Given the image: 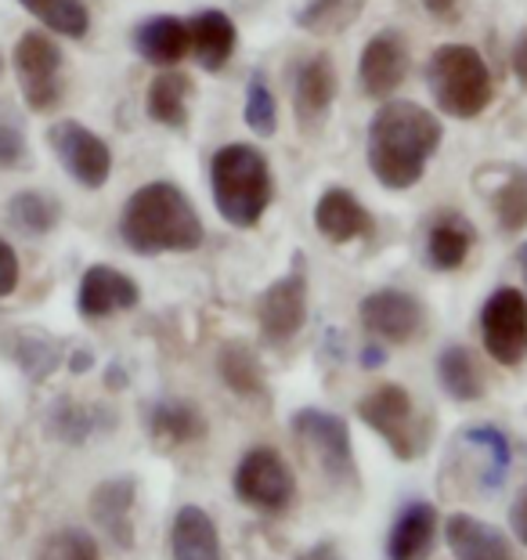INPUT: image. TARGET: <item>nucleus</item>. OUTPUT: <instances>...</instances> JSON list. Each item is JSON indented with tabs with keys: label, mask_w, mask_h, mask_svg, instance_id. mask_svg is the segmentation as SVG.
Masks as SVG:
<instances>
[{
	"label": "nucleus",
	"mask_w": 527,
	"mask_h": 560,
	"mask_svg": "<svg viewBox=\"0 0 527 560\" xmlns=\"http://www.w3.org/2000/svg\"><path fill=\"white\" fill-rule=\"evenodd\" d=\"M441 145V124L415 102L379 105L368 124V171L390 192L419 185Z\"/></svg>",
	"instance_id": "obj_1"
},
{
	"label": "nucleus",
	"mask_w": 527,
	"mask_h": 560,
	"mask_svg": "<svg viewBox=\"0 0 527 560\" xmlns=\"http://www.w3.org/2000/svg\"><path fill=\"white\" fill-rule=\"evenodd\" d=\"M119 240L134 254H191L199 249L207 232L191 199L171 182L141 185L119 213Z\"/></svg>",
	"instance_id": "obj_2"
},
{
	"label": "nucleus",
	"mask_w": 527,
	"mask_h": 560,
	"mask_svg": "<svg viewBox=\"0 0 527 560\" xmlns=\"http://www.w3.org/2000/svg\"><path fill=\"white\" fill-rule=\"evenodd\" d=\"M210 188L218 213L235 224V229H254L264 218V210L271 207L274 182H271V166L264 160V152L254 145H224L213 152L210 160Z\"/></svg>",
	"instance_id": "obj_3"
},
{
	"label": "nucleus",
	"mask_w": 527,
	"mask_h": 560,
	"mask_svg": "<svg viewBox=\"0 0 527 560\" xmlns=\"http://www.w3.org/2000/svg\"><path fill=\"white\" fill-rule=\"evenodd\" d=\"M426 88L434 94L437 109L455 116V120H473V116H481L491 105V94H495L488 62L477 47H466V44H445L430 55Z\"/></svg>",
	"instance_id": "obj_4"
},
{
	"label": "nucleus",
	"mask_w": 527,
	"mask_h": 560,
	"mask_svg": "<svg viewBox=\"0 0 527 560\" xmlns=\"http://www.w3.org/2000/svg\"><path fill=\"white\" fill-rule=\"evenodd\" d=\"M232 488L246 506L260 510V514H285L296 499V478L290 463L271 445L249 448L238 459V467L232 474Z\"/></svg>",
	"instance_id": "obj_5"
},
{
	"label": "nucleus",
	"mask_w": 527,
	"mask_h": 560,
	"mask_svg": "<svg viewBox=\"0 0 527 560\" xmlns=\"http://www.w3.org/2000/svg\"><path fill=\"white\" fill-rule=\"evenodd\" d=\"M358 416L368 431H376L390 445L398 459L419 456V438L423 431L415 427V401L401 384H379L358 401Z\"/></svg>",
	"instance_id": "obj_6"
},
{
	"label": "nucleus",
	"mask_w": 527,
	"mask_h": 560,
	"mask_svg": "<svg viewBox=\"0 0 527 560\" xmlns=\"http://www.w3.org/2000/svg\"><path fill=\"white\" fill-rule=\"evenodd\" d=\"M484 351L499 365H520L527 359V296L513 285H499L481 307Z\"/></svg>",
	"instance_id": "obj_7"
},
{
	"label": "nucleus",
	"mask_w": 527,
	"mask_h": 560,
	"mask_svg": "<svg viewBox=\"0 0 527 560\" xmlns=\"http://www.w3.org/2000/svg\"><path fill=\"white\" fill-rule=\"evenodd\" d=\"M15 77L33 113H51L62 102V51L44 33H22L15 44Z\"/></svg>",
	"instance_id": "obj_8"
},
{
	"label": "nucleus",
	"mask_w": 527,
	"mask_h": 560,
	"mask_svg": "<svg viewBox=\"0 0 527 560\" xmlns=\"http://www.w3.org/2000/svg\"><path fill=\"white\" fill-rule=\"evenodd\" d=\"M293 434L301 438V445L315 456L329 481H351L354 478V448H351V431L337 412L326 409H301L293 412Z\"/></svg>",
	"instance_id": "obj_9"
},
{
	"label": "nucleus",
	"mask_w": 527,
	"mask_h": 560,
	"mask_svg": "<svg viewBox=\"0 0 527 560\" xmlns=\"http://www.w3.org/2000/svg\"><path fill=\"white\" fill-rule=\"evenodd\" d=\"M47 141H51L58 163L66 166L69 177H73L77 185L83 188H102L109 182L113 174V152L109 145L91 135L87 127L77 124V120H62L47 130Z\"/></svg>",
	"instance_id": "obj_10"
},
{
	"label": "nucleus",
	"mask_w": 527,
	"mask_h": 560,
	"mask_svg": "<svg viewBox=\"0 0 527 560\" xmlns=\"http://www.w3.org/2000/svg\"><path fill=\"white\" fill-rule=\"evenodd\" d=\"M260 337L271 348H285L307 322V276L304 268H293L290 276L271 282L257 304Z\"/></svg>",
	"instance_id": "obj_11"
},
{
	"label": "nucleus",
	"mask_w": 527,
	"mask_h": 560,
	"mask_svg": "<svg viewBox=\"0 0 527 560\" xmlns=\"http://www.w3.org/2000/svg\"><path fill=\"white\" fill-rule=\"evenodd\" d=\"M358 315H362V326L373 332L376 340H387V343H412L426 326L423 304L405 290L368 293L362 307H358Z\"/></svg>",
	"instance_id": "obj_12"
},
{
	"label": "nucleus",
	"mask_w": 527,
	"mask_h": 560,
	"mask_svg": "<svg viewBox=\"0 0 527 560\" xmlns=\"http://www.w3.org/2000/svg\"><path fill=\"white\" fill-rule=\"evenodd\" d=\"M332 98H337V66L326 51H318L296 66L293 77V109L307 135H315L329 120Z\"/></svg>",
	"instance_id": "obj_13"
},
{
	"label": "nucleus",
	"mask_w": 527,
	"mask_h": 560,
	"mask_svg": "<svg viewBox=\"0 0 527 560\" xmlns=\"http://www.w3.org/2000/svg\"><path fill=\"white\" fill-rule=\"evenodd\" d=\"M358 77H362V91L368 98H390L405 83V77H409V47H405L401 33H376L362 51Z\"/></svg>",
	"instance_id": "obj_14"
},
{
	"label": "nucleus",
	"mask_w": 527,
	"mask_h": 560,
	"mask_svg": "<svg viewBox=\"0 0 527 560\" xmlns=\"http://www.w3.org/2000/svg\"><path fill=\"white\" fill-rule=\"evenodd\" d=\"M138 301H141L138 282L109 265H91L83 271L80 290H77L80 315L91 322L109 318L116 312H130V307H138Z\"/></svg>",
	"instance_id": "obj_15"
},
{
	"label": "nucleus",
	"mask_w": 527,
	"mask_h": 560,
	"mask_svg": "<svg viewBox=\"0 0 527 560\" xmlns=\"http://www.w3.org/2000/svg\"><path fill=\"white\" fill-rule=\"evenodd\" d=\"M315 229L329 243H354V240H373L376 221L362 207V199L351 196L347 188H329L315 202Z\"/></svg>",
	"instance_id": "obj_16"
},
{
	"label": "nucleus",
	"mask_w": 527,
	"mask_h": 560,
	"mask_svg": "<svg viewBox=\"0 0 527 560\" xmlns=\"http://www.w3.org/2000/svg\"><path fill=\"white\" fill-rule=\"evenodd\" d=\"M445 542L455 560H513L506 535L473 514H452L445 521Z\"/></svg>",
	"instance_id": "obj_17"
},
{
	"label": "nucleus",
	"mask_w": 527,
	"mask_h": 560,
	"mask_svg": "<svg viewBox=\"0 0 527 560\" xmlns=\"http://www.w3.org/2000/svg\"><path fill=\"white\" fill-rule=\"evenodd\" d=\"M145 427H149L152 441H160L166 448L191 445V441L207 438V431H210V423H207V416L199 412V405L185 401V398L155 401L145 412Z\"/></svg>",
	"instance_id": "obj_18"
},
{
	"label": "nucleus",
	"mask_w": 527,
	"mask_h": 560,
	"mask_svg": "<svg viewBox=\"0 0 527 560\" xmlns=\"http://www.w3.org/2000/svg\"><path fill=\"white\" fill-rule=\"evenodd\" d=\"M437 510L430 503H409L398 514L387 539L390 560H426L437 542Z\"/></svg>",
	"instance_id": "obj_19"
},
{
	"label": "nucleus",
	"mask_w": 527,
	"mask_h": 560,
	"mask_svg": "<svg viewBox=\"0 0 527 560\" xmlns=\"http://www.w3.org/2000/svg\"><path fill=\"white\" fill-rule=\"evenodd\" d=\"M174 560H221V532L202 506H181L171 524Z\"/></svg>",
	"instance_id": "obj_20"
},
{
	"label": "nucleus",
	"mask_w": 527,
	"mask_h": 560,
	"mask_svg": "<svg viewBox=\"0 0 527 560\" xmlns=\"http://www.w3.org/2000/svg\"><path fill=\"white\" fill-rule=\"evenodd\" d=\"M473 240H477V232H473V224L462 218V213L441 210L437 221L430 224V232H426L430 268H437V271L462 268L466 257H470V249H473Z\"/></svg>",
	"instance_id": "obj_21"
},
{
	"label": "nucleus",
	"mask_w": 527,
	"mask_h": 560,
	"mask_svg": "<svg viewBox=\"0 0 527 560\" xmlns=\"http://www.w3.org/2000/svg\"><path fill=\"white\" fill-rule=\"evenodd\" d=\"M130 506H134V478L102 481L91 492V521L119 546L134 542V532H130Z\"/></svg>",
	"instance_id": "obj_22"
},
{
	"label": "nucleus",
	"mask_w": 527,
	"mask_h": 560,
	"mask_svg": "<svg viewBox=\"0 0 527 560\" xmlns=\"http://www.w3.org/2000/svg\"><path fill=\"white\" fill-rule=\"evenodd\" d=\"M188 37H191V51H196L199 66L207 69V73H221L227 66V58L235 55V26L218 8L199 11L188 26Z\"/></svg>",
	"instance_id": "obj_23"
},
{
	"label": "nucleus",
	"mask_w": 527,
	"mask_h": 560,
	"mask_svg": "<svg viewBox=\"0 0 527 560\" xmlns=\"http://www.w3.org/2000/svg\"><path fill=\"white\" fill-rule=\"evenodd\" d=\"M134 51L152 66H163V69L177 66L191 51L188 26H185V22L171 19V15L141 22V26L134 30Z\"/></svg>",
	"instance_id": "obj_24"
},
{
	"label": "nucleus",
	"mask_w": 527,
	"mask_h": 560,
	"mask_svg": "<svg viewBox=\"0 0 527 560\" xmlns=\"http://www.w3.org/2000/svg\"><path fill=\"white\" fill-rule=\"evenodd\" d=\"M437 380L455 401L484 398V373H481V365H477L473 351L462 348V343H448V348L437 354Z\"/></svg>",
	"instance_id": "obj_25"
},
{
	"label": "nucleus",
	"mask_w": 527,
	"mask_h": 560,
	"mask_svg": "<svg viewBox=\"0 0 527 560\" xmlns=\"http://www.w3.org/2000/svg\"><path fill=\"white\" fill-rule=\"evenodd\" d=\"M188 94H191V80L177 69H166L152 83H149V98L145 109L155 124L163 127H185L188 124Z\"/></svg>",
	"instance_id": "obj_26"
},
{
	"label": "nucleus",
	"mask_w": 527,
	"mask_h": 560,
	"mask_svg": "<svg viewBox=\"0 0 527 560\" xmlns=\"http://www.w3.org/2000/svg\"><path fill=\"white\" fill-rule=\"evenodd\" d=\"M218 369H221L224 387L235 390L238 398H257L260 390H264L260 359H257L254 348H246V343H224L221 359H218Z\"/></svg>",
	"instance_id": "obj_27"
},
{
	"label": "nucleus",
	"mask_w": 527,
	"mask_h": 560,
	"mask_svg": "<svg viewBox=\"0 0 527 560\" xmlns=\"http://www.w3.org/2000/svg\"><path fill=\"white\" fill-rule=\"evenodd\" d=\"M22 8L30 11L33 19H40L47 30L62 33V37H87L91 30V15L80 0H19Z\"/></svg>",
	"instance_id": "obj_28"
},
{
	"label": "nucleus",
	"mask_w": 527,
	"mask_h": 560,
	"mask_svg": "<svg viewBox=\"0 0 527 560\" xmlns=\"http://www.w3.org/2000/svg\"><path fill=\"white\" fill-rule=\"evenodd\" d=\"M8 221L26 235H47L62 221V207L44 192H19L8 202Z\"/></svg>",
	"instance_id": "obj_29"
},
{
	"label": "nucleus",
	"mask_w": 527,
	"mask_h": 560,
	"mask_svg": "<svg viewBox=\"0 0 527 560\" xmlns=\"http://www.w3.org/2000/svg\"><path fill=\"white\" fill-rule=\"evenodd\" d=\"M37 560H102V553H98V542H94V535L87 528H73V524H66V528H55L40 542Z\"/></svg>",
	"instance_id": "obj_30"
},
{
	"label": "nucleus",
	"mask_w": 527,
	"mask_h": 560,
	"mask_svg": "<svg viewBox=\"0 0 527 560\" xmlns=\"http://www.w3.org/2000/svg\"><path fill=\"white\" fill-rule=\"evenodd\" d=\"M246 124H249V130H257V135H264V138H271L274 130H279V105H274V94L268 88V80H264V73L249 77Z\"/></svg>",
	"instance_id": "obj_31"
},
{
	"label": "nucleus",
	"mask_w": 527,
	"mask_h": 560,
	"mask_svg": "<svg viewBox=\"0 0 527 560\" xmlns=\"http://www.w3.org/2000/svg\"><path fill=\"white\" fill-rule=\"evenodd\" d=\"M495 218L502 232H524L527 224V174H513L495 192Z\"/></svg>",
	"instance_id": "obj_32"
},
{
	"label": "nucleus",
	"mask_w": 527,
	"mask_h": 560,
	"mask_svg": "<svg viewBox=\"0 0 527 560\" xmlns=\"http://www.w3.org/2000/svg\"><path fill=\"white\" fill-rule=\"evenodd\" d=\"M466 441L470 445H481L488 452V474H484V485H502L506 481V474H510V459H513V452H510V441L502 431H495V427H473V431H466Z\"/></svg>",
	"instance_id": "obj_33"
},
{
	"label": "nucleus",
	"mask_w": 527,
	"mask_h": 560,
	"mask_svg": "<svg viewBox=\"0 0 527 560\" xmlns=\"http://www.w3.org/2000/svg\"><path fill=\"white\" fill-rule=\"evenodd\" d=\"M351 15H354V0H307L301 8V15H296V26L321 33V30L343 26Z\"/></svg>",
	"instance_id": "obj_34"
},
{
	"label": "nucleus",
	"mask_w": 527,
	"mask_h": 560,
	"mask_svg": "<svg viewBox=\"0 0 527 560\" xmlns=\"http://www.w3.org/2000/svg\"><path fill=\"white\" fill-rule=\"evenodd\" d=\"M30 156L26 149V130H22L19 116L8 109V105H0V166L4 171H15L22 166Z\"/></svg>",
	"instance_id": "obj_35"
},
{
	"label": "nucleus",
	"mask_w": 527,
	"mask_h": 560,
	"mask_svg": "<svg viewBox=\"0 0 527 560\" xmlns=\"http://www.w3.org/2000/svg\"><path fill=\"white\" fill-rule=\"evenodd\" d=\"M51 431L58 438H69V441H83L94 431V416L87 409H77L69 401H58V409L51 416Z\"/></svg>",
	"instance_id": "obj_36"
},
{
	"label": "nucleus",
	"mask_w": 527,
	"mask_h": 560,
	"mask_svg": "<svg viewBox=\"0 0 527 560\" xmlns=\"http://www.w3.org/2000/svg\"><path fill=\"white\" fill-rule=\"evenodd\" d=\"M19 285V254L11 249V243L0 240V301L15 293Z\"/></svg>",
	"instance_id": "obj_37"
},
{
	"label": "nucleus",
	"mask_w": 527,
	"mask_h": 560,
	"mask_svg": "<svg viewBox=\"0 0 527 560\" xmlns=\"http://www.w3.org/2000/svg\"><path fill=\"white\" fill-rule=\"evenodd\" d=\"M510 528L527 546V485L520 488L517 499H513V506H510Z\"/></svg>",
	"instance_id": "obj_38"
},
{
	"label": "nucleus",
	"mask_w": 527,
	"mask_h": 560,
	"mask_svg": "<svg viewBox=\"0 0 527 560\" xmlns=\"http://www.w3.org/2000/svg\"><path fill=\"white\" fill-rule=\"evenodd\" d=\"M513 73H517V83L527 91V26L520 30L517 44H513Z\"/></svg>",
	"instance_id": "obj_39"
},
{
	"label": "nucleus",
	"mask_w": 527,
	"mask_h": 560,
	"mask_svg": "<svg viewBox=\"0 0 527 560\" xmlns=\"http://www.w3.org/2000/svg\"><path fill=\"white\" fill-rule=\"evenodd\" d=\"M383 362H387V354H383V348H376V343H368V348L362 351V365L365 369H376Z\"/></svg>",
	"instance_id": "obj_40"
},
{
	"label": "nucleus",
	"mask_w": 527,
	"mask_h": 560,
	"mask_svg": "<svg viewBox=\"0 0 527 560\" xmlns=\"http://www.w3.org/2000/svg\"><path fill=\"white\" fill-rule=\"evenodd\" d=\"M426 11H430V15H441V19H448L452 11H455V0H426Z\"/></svg>",
	"instance_id": "obj_41"
},
{
	"label": "nucleus",
	"mask_w": 527,
	"mask_h": 560,
	"mask_svg": "<svg viewBox=\"0 0 527 560\" xmlns=\"http://www.w3.org/2000/svg\"><path fill=\"white\" fill-rule=\"evenodd\" d=\"M517 265H520V276H524V285H527V243L517 249Z\"/></svg>",
	"instance_id": "obj_42"
},
{
	"label": "nucleus",
	"mask_w": 527,
	"mask_h": 560,
	"mask_svg": "<svg viewBox=\"0 0 527 560\" xmlns=\"http://www.w3.org/2000/svg\"><path fill=\"white\" fill-rule=\"evenodd\" d=\"M311 560H340V557L332 553L329 546H318V550H315V557H311Z\"/></svg>",
	"instance_id": "obj_43"
},
{
	"label": "nucleus",
	"mask_w": 527,
	"mask_h": 560,
	"mask_svg": "<svg viewBox=\"0 0 527 560\" xmlns=\"http://www.w3.org/2000/svg\"><path fill=\"white\" fill-rule=\"evenodd\" d=\"M0 69H4V58H0Z\"/></svg>",
	"instance_id": "obj_44"
}]
</instances>
